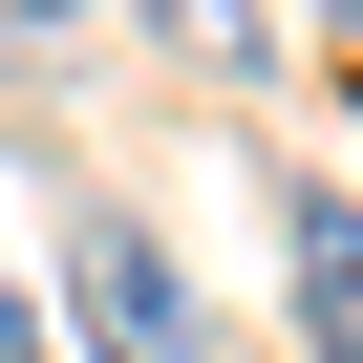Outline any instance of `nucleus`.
Segmentation results:
<instances>
[{"mask_svg": "<svg viewBox=\"0 0 363 363\" xmlns=\"http://www.w3.org/2000/svg\"><path fill=\"white\" fill-rule=\"evenodd\" d=\"M65 342H86V363H214L193 278H171L150 214H107V193H65Z\"/></svg>", "mask_w": 363, "mask_h": 363, "instance_id": "nucleus-1", "label": "nucleus"}, {"mask_svg": "<svg viewBox=\"0 0 363 363\" xmlns=\"http://www.w3.org/2000/svg\"><path fill=\"white\" fill-rule=\"evenodd\" d=\"M278 278H299V342L363 363V193H278Z\"/></svg>", "mask_w": 363, "mask_h": 363, "instance_id": "nucleus-2", "label": "nucleus"}, {"mask_svg": "<svg viewBox=\"0 0 363 363\" xmlns=\"http://www.w3.org/2000/svg\"><path fill=\"white\" fill-rule=\"evenodd\" d=\"M320 22H363V0H320Z\"/></svg>", "mask_w": 363, "mask_h": 363, "instance_id": "nucleus-3", "label": "nucleus"}]
</instances>
